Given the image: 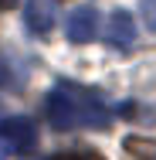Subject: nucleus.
Returning a JSON list of instances; mask_svg holds the SVG:
<instances>
[{
	"mask_svg": "<svg viewBox=\"0 0 156 160\" xmlns=\"http://www.w3.org/2000/svg\"><path fill=\"white\" fill-rule=\"evenodd\" d=\"M44 116H48V123L54 129H109L112 126V112H109V106H105V99L92 92V89H85V85H75V82H61V85H54L48 99H44Z\"/></svg>",
	"mask_w": 156,
	"mask_h": 160,
	"instance_id": "nucleus-1",
	"label": "nucleus"
},
{
	"mask_svg": "<svg viewBox=\"0 0 156 160\" xmlns=\"http://www.w3.org/2000/svg\"><path fill=\"white\" fill-rule=\"evenodd\" d=\"M0 140H3V150L27 157V153H34V147H37V126H34L27 116L0 119Z\"/></svg>",
	"mask_w": 156,
	"mask_h": 160,
	"instance_id": "nucleus-2",
	"label": "nucleus"
},
{
	"mask_svg": "<svg viewBox=\"0 0 156 160\" xmlns=\"http://www.w3.org/2000/svg\"><path fill=\"white\" fill-rule=\"evenodd\" d=\"M98 10L95 7H75L71 14H68V21H64V34H68V41H75V44H85V41H92L95 34H98Z\"/></svg>",
	"mask_w": 156,
	"mask_h": 160,
	"instance_id": "nucleus-3",
	"label": "nucleus"
},
{
	"mask_svg": "<svg viewBox=\"0 0 156 160\" xmlns=\"http://www.w3.org/2000/svg\"><path fill=\"white\" fill-rule=\"evenodd\" d=\"M105 41H109L112 48H129V44L136 41V21H132L129 10H116V14L109 17V24H105Z\"/></svg>",
	"mask_w": 156,
	"mask_h": 160,
	"instance_id": "nucleus-4",
	"label": "nucleus"
},
{
	"mask_svg": "<svg viewBox=\"0 0 156 160\" xmlns=\"http://www.w3.org/2000/svg\"><path fill=\"white\" fill-rule=\"evenodd\" d=\"M24 24L31 34H48L54 28V3L51 0H27L24 3Z\"/></svg>",
	"mask_w": 156,
	"mask_h": 160,
	"instance_id": "nucleus-5",
	"label": "nucleus"
},
{
	"mask_svg": "<svg viewBox=\"0 0 156 160\" xmlns=\"http://www.w3.org/2000/svg\"><path fill=\"white\" fill-rule=\"evenodd\" d=\"M125 150L136 160H156V140L153 136H125Z\"/></svg>",
	"mask_w": 156,
	"mask_h": 160,
	"instance_id": "nucleus-6",
	"label": "nucleus"
},
{
	"mask_svg": "<svg viewBox=\"0 0 156 160\" xmlns=\"http://www.w3.org/2000/svg\"><path fill=\"white\" fill-rule=\"evenodd\" d=\"M24 82L17 78V72H14V65L7 62L3 55H0V89H21Z\"/></svg>",
	"mask_w": 156,
	"mask_h": 160,
	"instance_id": "nucleus-7",
	"label": "nucleus"
},
{
	"mask_svg": "<svg viewBox=\"0 0 156 160\" xmlns=\"http://www.w3.org/2000/svg\"><path fill=\"white\" fill-rule=\"evenodd\" d=\"M143 24L156 31V0H143Z\"/></svg>",
	"mask_w": 156,
	"mask_h": 160,
	"instance_id": "nucleus-8",
	"label": "nucleus"
},
{
	"mask_svg": "<svg viewBox=\"0 0 156 160\" xmlns=\"http://www.w3.org/2000/svg\"><path fill=\"white\" fill-rule=\"evenodd\" d=\"M51 160H102L98 153H54Z\"/></svg>",
	"mask_w": 156,
	"mask_h": 160,
	"instance_id": "nucleus-9",
	"label": "nucleus"
},
{
	"mask_svg": "<svg viewBox=\"0 0 156 160\" xmlns=\"http://www.w3.org/2000/svg\"><path fill=\"white\" fill-rule=\"evenodd\" d=\"M14 3H17V0H0V10H10Z\"/></svg>",
	"mask_w": 156,
	"mask_h": 160,
	"instance_id": "nucleus-10",
	"label": "nucleus"
},
{
	"mask_svg": "<svg viewBox=\"0 0 156 160\" xmlns=\"http://www.w3.org/2000/svg\"><path fill=\"white\" fill-rule=\"evenodd\" d=\"M0 160H7V150H3V143H0Z\"/></svg>",
	"mask_w": 156,
	"mask_h": 160,
	"instance_id": "nucleus-11",
	"label": "nucleus"
}]
</instances>
